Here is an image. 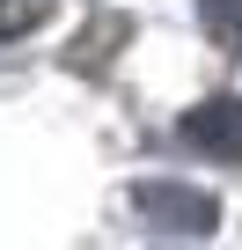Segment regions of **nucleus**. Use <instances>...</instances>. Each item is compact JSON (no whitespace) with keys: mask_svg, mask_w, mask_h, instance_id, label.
<instances>
[{"mask_svg":"<svg viewBox=\"0 0 242 250\" xmlns=\"http://www.w3.org/2000/svg\"><path fill=\"white\" fill-rule=\"evenodd\" d=\"M125 206L154 228V235H176V243H205L220 228V199L198 191V184H176V177H140L125 191Z\"/></svg>","mask_w":242,"mask_h":250,"instance_id":"f257e3e1","label":"nucleus"},{"mask_svg":"<svg viewBox=\"0 0 242 250\" xmlns=\"http://www.w3.org/2000/svg\"><path fill=\"white\" fill-rule=\"evenodd\" d=\"M176 140L191 147V155H205V162H242V96L227 88V96H205V103H191L184 110V125H176Z\"/></svg>","mask_w":242,"mask_h":250,"instance_id":"f03ea898","label":"nucleus"},{"mask_svg":"<svg viewBox=\"0 0 242 250\" xmlns=\"http://www.w3.org/2000/svg\"><path fill=\"white\" fill-rule=\"evenodd\" d=\"M132 30H140L132 15H95V22H88V30L66 44V74H88V81H103V74L117 66V52L132 44Z\"/></svg>","mask_w":242,"mask_h":250,"instance_id":"7ed1b4c3","label":"nucleus"},{"mask_svg":"<svg viewBox=\"0 0 242 250\" xmlns=\"http://www.w3.org/2000/svg\"><path fill=\"white\" fill-rule=\"evenodd\" d=\"M198 22L220 59H242V0H198Z\"/></svg>","mask_w":242,"mask_h":250,"instance_id":"20e7f679","label":"nucleus"},{"mask_svg":"<svg viewBox=\"0 0 242 250\" xmlns=\"http://www.w3.org/2000/svg\"><path fill=\"white\" fill-rule=\"evenodd\" d=\"M44 15H52V0H0V44L44 30Z\"/></svg>","mask_w":242,"mask_h":250,"instance_id":"39448f33","label":"nucleus"}]
</instances>
